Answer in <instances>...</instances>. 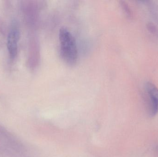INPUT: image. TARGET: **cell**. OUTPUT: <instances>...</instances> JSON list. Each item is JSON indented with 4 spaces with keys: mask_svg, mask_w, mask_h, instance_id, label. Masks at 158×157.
I'll list each match as a JSON object with an SVG mask.
<instances>
[{
    "mask_svg": "<svg viewBox=\"0 0 158 157\" xmlns=\"http://www.w3.org/2000/svg\"><path fill=\"white\" fill-rule=\"evenodd\" d=\"M59 39L62 59L67 64L75 65L77 61L78 53L74 36L67 28L64 27L59 30Z\"/></svg>",
    "mask_w": 158,
    "mask_h": 157,
    "instance_id": "obj_1",
    "label": "cell"
},
{
    "mask_svg": "<svg viewBox=\"0 0 158 157\" xmlns=\"http://www.w3.org/2000/svg\"><path fill=\"white\" fill-rule=\"evenodd\" d=\"M6 25L2 18L0 17V33L5 36L6 34Z\"/></svg>",
    "mask_w": 158,
    "mask_h": 157,
    "instance_id": "obj_5",
    "label": "cell"
},
{
    "mask_svg": "<svg viewBox=\"0 0 158 157\" xmlns=\"http://www.w3.org/2000/svg\"><path fill=\"white\" fill-rule=\"evenodd\" d=\"M39 51L38 43L34 38L31 39L30 41L29 50L28 64L31 67H35L38 64L39 60Z\"/></svg>",
    "mask_w": 158,
    "mask_h": 157,
    "instance_id": "obj_4",
    "label": "cell"
},
{
    "mask_svg": "<svg viewBox=\"0 0 158 157\" xmlns=\"http://www.w3.org/2000/svg\"><path fill=\"white\" fill-rule=\"evenodd\" d=\"M19 38V29L15 21H14L7 35L6 43L9 55L12 59H15L17 55L18 43Z\"/></svg>",
    "mask_w": 158,
    "mask_h": 157,
    "instance_id": "obj_3",
    "label": "cell"
},
{
    "mask_svg": "<svg viewBox=\"0 0 158 157\" xmlns=\"http://www.w3.org/2000/svg\"><path fill=\"white\" fill-rule=\"evenodd\" d=\"M148 97V112L153 117L158 113V88L153 83L148 82L146 85Z\"/></svg>",
    "mask_w": 158,
    "mask_h": 157,
    "instance_id": "obj_2",
    "label": "cell"
}]
</instances>
